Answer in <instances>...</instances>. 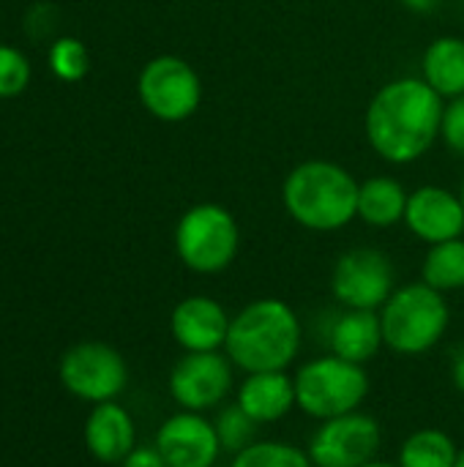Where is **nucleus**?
<instances>
[{
  "label": "nucleus",
  "mask_w": 464,
  "mask_h": 467,
  "mask_svg": "<svg viewBox=\"0 0 464 467\" xmlns=\"http://www.w3.org/2000/svg\"><path fill=\"white\" fill-rule=\"evenodd\" d=\"M443 99L418 77L383 85L366 109V140L391 164L421 159L440 137Z\"/></svg>",
  "instance_id": "1"
},
{
  "label": "nucleus",
  "mask_w": 464,
  "mask_h": 467,
  "mask_svg": "<svg viewBox=\"0 0 464 467\" xmlns=\"http://www.w3.org/2000/svg\"><path fill=\"white\" fill-rule=\"evenodd\" d=\"M304 326L295 309L282 298H257L232 320L224 342V356L241 372L290 369L301 353Z\"/></svg>",
  "instance_id": "2"
},
{
  "label": "nucleus",
  "mask_w": 464,
  "mask_h": 467,
  "mask_svg": "<svg viewBox=\"0 0 464 467\" xmlns=\"http://www.w3.org/2000/svg\"><path fill=\"white\" fill-rule=\"evenodd\" d=\"M358 181L339 164L312 159L290 170L282 200L287 213L312 233H334L358 216Z\"/></svg>",
  "instance_id": "3"
},
{
  "label": "nucleus",
  "mask_w": 464,
  "mask_h": 467,
  "mask_svg": "<svg viewBox=\"0 0 464 467\" xmlns=\"http://www.w3.org/2000/svg\"><path fill=\"white\" fill-rule=\"evenodd\" d=\"M451 323L446 296L424 282L402 285L380 309L383 342L399 356H424L440 345Z\"/></svg>",
  "instance_id": "4"
},
{
  "label": "nucleus",
  "mask_w": 464,
  "mask_h": 467,
  "mask_svg": "<svg viewBox=\"0 0 464 467\" xmlns=\"http://www.w3.org/2000/svg\"><path fill=\"white\" fill-rule=\"evenodd\" d=\"M293 380L295 408L314 421H328L361 410L372 389L366 367L345 361L334 353L301 364Z\"/></svg>",
  "instance_id": "5"
},
{
  "label": "nucleus",
  "mask_w": 464,
  "mask_h": 467,
  "mask_svg": "<svg viewBox=\"0 0 464 467\" xmlns=\"http://www.w3.org/2000/svg\"><path fill=\"white\" fill-rule=\"evenodd\" d=\"M241 249V227L235 216L216 202L189 208L175 227V252L180 263L202 276L222 274Z\"/></svg>",
  "instance_id": "6"
},
{
  "label": "nucleus",
  "mask_w": 464,
  "mask_h": 467,
  "mask_svg": "<svg viewBox=\"0 0 464 467\" xmlns=\"http://www.w3.org/2000/svg\"><path fill=\"white\" fill-rule=\"evenodd\" d=\"M57 378L71 397L101 405L118 400L126 391L129 364L107 342H79L60 356Z\"/></svg>",
  "instance_id": "7"
},
{
  "label": "nucleus",
  "mask_w": 464,
  "mask_h": 467,
  "mask_svg": "<svg viewBox=\"0 0 464 467\" xmlns=\"http://www.w3.org/2000/svg\"><path fill=\"white\" fill-rule=\"evenodd\" d=\"M137 90L145 109L167 123L191 118L202 101L200 74L183 57L175 55H161L145 63Z\"/></svg>",
  "instance_id": "8"
},
{
  "label": "nucleus",
  "mask_w": 464,
  "mask_h": 467,
  "mask_svg": "<svg viewBox=\"0 0 464 467\" xmlns=\"http://www.w3.org/2000/svg\"><path fill=\"white\" fill-rule=\"evenodd\" d=\"M397 290L394 263L372 246L347 249L331 271V293L345 309L380 312Z\"/></svg>",
  "instance_id": "9"
},
{
  "label": "nucleus",
  "mask_w": 464,
  "mask_h": 467,
  "mask_svg": "<svg viewBox=\"0 0 464 467\" xmlns=\"http://www.w3.org/2000/svg\"><path fill=\"white\" fill-rule=\"evenodd\" d=\"M383 430L375 416L356 410L320 421L309 438L306 454L314 467H364L377 460Z\"/></svg>",
  "instance_id": "10"
},
{
  "label": "nucleus",
  "mask_w": 464,
  "mask_h": 467,
  "mask_svg": "<svg viewBox=\"0 0 464 467\" xmlns=\"http://www.w3.org/2000/svg\"><path fill=\"white\" fill-rule=\"evenodd\" d=\"M235 383L232 361L224 350L216 353H183L170 369V397L180 410L208 413L224 405Z\"/></svg>",
  "instance_id": "11"
},
{
  "label": "nucleus",
  "mask_w": 464,
  "mask_h": 467,
  "mask_svg": "<svg viewBox=\"0 0 464 467\" xmlns=\"http://www.w3.org/2000/svg\"><path fill=\"white\" fill-rule=\"evenodd\" d=\"M153 446L159 449L167 467H213L222 454L213 421L194 410L172 413L159 427Z\"/></svg>",
  "instance_id": "12"
},
{
  "label": "nucleus",
  "mask_w": 464,
  "mask_h": 467,
  "mask_svg": "<svg viewBox=\"0 0 464 467\" xmlns=\"http://www.w3.org/2000/svg\"><path fill=\"white\" fill-rule=\"evenodd\" d=\"M230 320L232 317L216 298L189 296L172 309L170 334L183 353H216L224 350Z\"/></svg>",
  "instance_id": "13"
},
{
  "label": "nucleus",
  "mask_w": 464,
  "mask_h": 467,
  "mask_svg": "<svg viewBox=\"0 0 464 467\" xmlns=\"http://www.w3.org/2000/svg\"><path fill=\"white\" fill-rule=\"evenodd\" d=\"M405 224L418 241H424L429 246L462 238V197L449 189H440V186H421L413 194H407Z\"/></svg>",
  "instance_id": "14"
},
{
  "label": "nucleus",
  "mask_w": 464,
  "mask_h": 467,
  "mask_svg": "<svg viewBox=\"0 0 464 467\" xmlns=\"http://www.w3.org/2000/svg\"><path fill=\"white\" fill-rule=\"evenodd\" d=\"M82 441L93 460L104 465H120L137 446V427L131 413L112 400L90 408L82 427Z\"/></svg>",
  "instance_id": "15"
},
{
  "label": "nucleus",
  "mask_w": 464,
  "mask_h": 467,
  "mask_svg": "<svg viewBox=\"0 0 464 467\" xmlns=\"http://www.w3.org/2000/svg\"><path fill=\"white\" fill-rule=\"evenodd\" d=\"M235 402L260 427L276 424L295 408V380L287 369L279 372H249L238 386Z\"/></svg>",
  "instance_id": "16"
},
{
  "label": "nucleus",
  "mask_w": 464,
  "mask_h": 467,
  "mask_svg": "<svg viewBox=\"0 0 464 467\" xmlns=\"http://www.w3.org/2000/svg\"><path fill=\"white\" fill-rule=\"evenodd\" d=\"M383 348L386 342H383L380 312L345 309L334 317L328 328V350L345 361L366 367Z\"/></svg>",
  "instance_id": "17"
},
{
  "label": "nucleus",
  "mask_w": 464,
  "mask_h": 467,
  "mask_svg": "<svg viewBox=\"0 0 464 467\" xmlns=\"http://www.w3.org/2000/svg\"><path fill=\"white\" fill-rule=\"evenodd\" d=\"M424 82L440 99L464 93V38L440 36L424 52Z\"/></svg>",
  "instance_id": "18"
},
{
  "label": "nucleus",
  "mask_w": 464,
  "mask_h": 467,
  "mask_svg": "<svg viewBox=\"0 0 464 467\" xmlns=\"http://www.w3.org/2000/svg\"><path fill=\"white\" fill-rule=\"evenodd\" d=\"M407 192L394 178H369L358 186V219L369 227H394L405 222Z\"/></svg>",
  "instance_id": "19"
},
{
  "label": "nucleus",
  "mask_w": 464,
  "mask_h": 467,
  "mask_svg": "<svg viewBox=\"0 0 464 467\" xmlns=\"http://www.w3.org/2000/svg\"><path fill=\"white\" fill-rule=\"evenodd\" d=\"M459 446L443 430L424 427L405 438L399 449V467H454Z\"/></svg>",
  "instance_id": "20"
},
{
  "label": "nucleus",
  "mask_w": 464,
  "mask_h": 467,
  "mask_svg": "<svg viewBox=\"0 0 464 467\" xmlns=\"http://www.w3.org/2000/svg\"><path fill=\"white\" fill-rule=\"evenodd\" d=\"M421 282L435 287L438 293H451L464 287V241H443L429 246L424 265H421Z\"/></svg>",
  "instance_id": "21"
},
{
  "label": "nucleus",
  "mask_w": 464,
  "mask_h": 467,
  "mask_svg": "<svg viewBox=\"0 0 464 467\" xmlns=\"http://www.w3.org/2000/svg\"><path fill=\"white\" fill-rule=\"evenodd\" d=\"M230 467H314L306 449L284 441H257L232 457Z\"/></svg>",
  "instance_id": "22"
},
{
  "label": "nucleus",
  "mask_w": 464,
  "mask_h": 467,
  "mask_svg": "<svg viewBox=\"0 0 464 467\" xmlns=\"http://www.w3.org/2000/svg\"><path fill=\"white\" fill-rule=\"evenodd\" d=\"M213 427H216V435H219V443H222V451L227 454H241L243 449H249L252 443H257V430L260 424L243 413V408L238 402L232 405H224L216 419H213Z\"/></svg>",
  "instance_id": "23"
},
{
  "label": "nucleus",
  "mask_w": 464,
  "mask_h": 467,
  "mask_svg": "<svg viewBox=\"0 0 464 467\" xmlns=\"http://www.w3.org/2000/svg\"><path fill=\"white\" fill-rule=\"evenodd\" d=\"M49 66L52 74L66 79V82H77L88 74L90 68V55L85 49V44L79 38H57L49 49Z\"/></svg>",
  "instance_id": "24"
},
{
  "label": "nucleus",
  "mask_w": 464,
  "mask_h": 467,
  "mask_svg": "<svg viewBox=\"0 0 464 467\" xmlns=\"http://www.w3.org/2000/svg\"><path fill=\"white\" fill-rule=\"evenodd\" d=\"M30 82V63L27 57L14 49L0 44V99L19 96Z\"/></svg>",
  "instance_id": "25"
},
{
  "label": "nucleus",
  "mask_w": 464,
  "mask_h": 467,
  "mask_svg": "<svg viewBox=\"0 0 464 467\" xmlns=\"http://www.w3.org/2000/svg\"><path fill=\"white\" fill-rule=\"evenodd\" d=\"M440 137L457 156H464V93L451 99V104L443 109Z\"/></svg>",
  "instance_id": "26"
},
{
  "label": "nucleus",
  "mask_w": 464,
  "mask_h": 467,
  "mask_svg": "<svg viewBox=\"0 0 464 467\" xmlns=\"http://www.w3.org/2000/svg\"><path fill=\"white\" fill-rule=\"evenodd\" d=\"M120 467H167L156 446H134V451L120 462Z\"/></svg>",
  "instance_id": "27"
},
{
  "label": "nucleus",
  "mask_w": 464,
  "mask_h": 467,
  "mask_svg": "<svg viewBox=\"0 0 464 467\" xmlns=\"http://www.w3.org/2000/svg\"><path fill=\"white\" fill-rule=\"evenodd\" d=\"M451 383H454L457 391L464 394V348L451 350Z\"/></svg>",
  "instance_id": "28"
},
{
  "label": "nucleus",
  "mask_w": 464,
  "mask_h": 467,
  "mask_svg": "<svg viewBox=\"0 0 464 467\" xmlns=\"http://www.w3.org/2000/svg\"><path fill=\"white\" fill-rule=\"evenodd\" d=\"M413 14H432L443 0H402Z\"/></svg>",
  "instance_id": "29"
},
{
  "label": "nucleus",
  "mask_w": 464,
  "mask_h": 467,
  "mask_svg": "<svg viewBox=\"0 0 464 467\" xmlns=\"http://www.w3.org/2000/svg\"><path fill=\"white\" fill-rule=\"evenodd\" d=\"M364 467H399V465H394V462H383V460H375V462H369V465H364Z\"/></svg>",
  "instance_id": "30"
},
{
  "label": "nucleus",
  "mask_w": 464,
  "mask_h": 467,
  "mask_svg": "<svg viewBox=\"0 0 464 467\" xmlns=\"http://www.w3.org/2000/svg\"><path fill=\"white\" fill-rule=\"evenodd\" d=\"M454 467H464V446L459 449V454H457V465Z\"/></svg>",
  "instance_id": "31"
},
{
  "label": "nucleus",
  "mask_w": 464,
  "mask_h": 467,
  "mask_svg": "<svg viewBox=\"0 0 464 467\" xmlns=\"http://www.w3.org/2000/svg\"><path fill=\"white\" fill-rule=\"evenodd\" d=\"M459 197H462V205H464V181H462V194H459Z\"/></svg>",
  "instance_id": "32"
}]
</instances>
